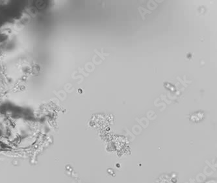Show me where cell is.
<instances>
[{"mask_svg":"<svg viewBox=\"0 0 217 183\" xmlns=\"http://www.w3.org/2000/svg\"><path fill=\"white\" fill-rule=\"evenodd\" d=\"M206 183H217L216 182H214V181H209V182H206Z\"/></svg>","mask_w":217,"mask_h":183,"instance_id":"1","label":"cell"}]
</instances>
